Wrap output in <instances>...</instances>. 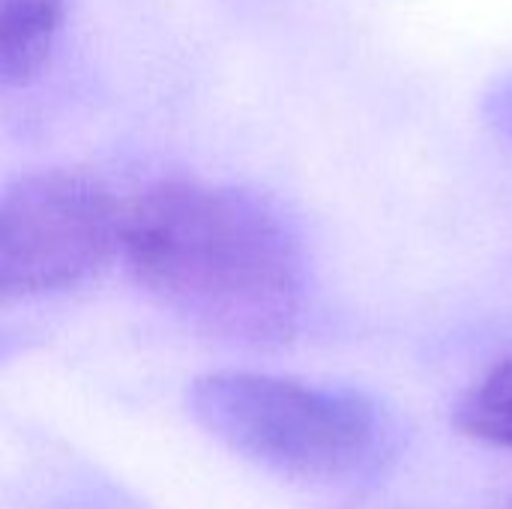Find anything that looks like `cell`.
Here are the masks:
<instances>
[{"instance_id": "cell-1", "label": "cell", "mask_w": 512, "mask_h": 509, "mask_svg": "<svg viewBox=\"0 0 512 509\" xmlns=\"http://www.w3.org/2000/svg\"><path fill=\"white\" fill-rule=\"evenodd\" d=\"M120 243L141 288L189 327L279 345L303 312V258L282 216L249 192L165 180L132 204Z\"/></svg>"}, {"instance_id": "cell-2", "label": "cell", "mask_w": 512, "mask_h": 509, "mask_svg": "<svg viewBox=\"0 0 512 509\" xmlns=\"http://www.w3.org/2000/svg\"><path fill=\"white\" fill-rule=\"evenodd\" d=\"M198 423L240 456L294 477H342L384 441L378 408L348 390L255 372H216L189 393Z\"/></svg>"}, {"instance_id": "cell-3", "label": "cell", "mask_w": 512, "mask_h": 509, "mask_svg": "<svg viewBox=\"0 0 512 509\" xmlns=\"http://www.w3.org/2000/svg\"><path fill=\"white\" fill-rule=\"evenodd\" d=\"M108 189L78 171H42L0 195V303L63 291L120 243Z\"/></svg>"}, {"instance_id": "cell-4", "label": "cell", "mask_w": 512, "mask_h": 509, "mask_svg": "<svg viewBox=\"0 0 512 509\" xmlns=\"http://www.w3.org/2000/svg\"><path fill=\"white\" fill-rule=\"evenodd\" d=\"M66 0H0V90L30 81L51 57Z\"/></svg>"}, {"instance_id": "cell-5", "label": "cell", "mask_w": 512, "mask_h": 509, "mask_svg": "<svg viewBox=\"0 0 512 509\" xmlns=\"http://www.w3.org/2000/svg\"><path fill=\"white\" fill-rule=\"evenodd\" d=\"M456 426L477 441L512 447V357L465 393L456 408Z\"/></svg>"}, {"instance_id": "cell-6", "label": "cell", "mask_w": 512, "mask_h": 509, "mask_svg": "<svg viewBox=\"0 0 512 509\" xmlns=\"http://www.w3.org/2000/svg\"><path fill=\"white\" fill-rule=\"evenodd\" d=\"M486 117H489V123H492L504 138H510L512 141V75L501 78V81L489 90V96H486Z\"/></svg>"}]
</instances>
